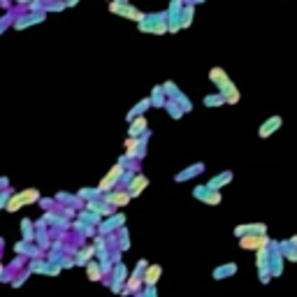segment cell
I'll use <instances>...</instances> for the list:
<instances>
[{
    "label": "cell",
    "mask_w": 297,
    "mask_h": 297,
    "mask_svg": "<svg viewBox=\"0 0 297 297\" xmlns=\"http://www.w3.org/2000/svg\"><path fill=\"white\" fill-rule=\"evenodd\" d=\"M21 228H23V237H33V232H31L33 225H31L28 221H23V223H21Z\"/></svg>",
    "instance_id": "3957f363"
},
{
    "label": "cell",
    "mask_w": 297,
    "mask_h": 297,
    "mask_svg": "<svg viewBox=\"0 0 297 297\" xmlns=\"http://www.w3.org/2000/svg\"><path fill=\"white\" fill-rule=\"evenodd\" d=\"M7 195H9V193H0V207L5 205V200H7Z\"/></svg>",
    "instance_id": "5b68a950"
},
{
    "label": "cell",
    "mask_w": 297,
    "mask_h": 297,
    "mask_svg": "<svg viewBox=\"0 0 297 297\" xmlns=\"http://www.w3.org/2000/svg\"><path fill=\"white\" fill-rule=\"evenodd\" d=\"M0 272H2V267H0Z\"/></svg>",
    "instance_id": "52a82bcc"
},
{
    "label": "cell",
    "mask_w": 297,
    "mask_h": 297,
    "mask_svg": "<svg viewBox=\"0 0 297 297\" xmlns=\"http://www.w3.org/2000/svg\"><path fill=\"white\" fill-rule=\"evenodd\" d=\"M88 276H91V279H100V272H98V267H88Z\"/></svg>",
    "instance_id": "277c9868"
},
{
    "label": "cell",
    "mask_w": 297,
    "mask_h": 297,
    "mask_svg": "<svg viewBox=\"0 0 297 297\" xmlns=\"http://www.w3.org/2000/svg\"><path fill=\"white\" fill-rule=\"evenodd\" d=\"M267 239H260V237H253V239H244V242H242V244L244 246H262L265 244Z\"/></svg>",
    "instance_id": "6da1fadb"
},
{
    "label": "cell",
    "mask_w": 297,
    "mask_h": 297,
    "mask_svg": "<svg viewBox=\"0 0 297 297\" xmlns=\"http://www.w3.org/2000/svg\"><path fill=\"white\" fill-rule=\"evenodd\" d=\"M2 31H5V26H2V23H0V33H2Z\"/></svg>",
    "instance_id": "8992f818"
},
{
    "label": "cell",
    "mask_w": 297,
    "mask_h": 297,
    "mask_svg": "<svg viewBox=\"0 0 297 297\" xmlns=\"http://www.w3.org/2000/svg\"><path fill=\"white\" fill-rule=\"evenodd\" d=\"M158 274H160V269H158V267H151V272H146V281L153 283L156 279H158Z\"/></svg>",
    "instance_id": "7a4b0ae2"
}]
</instances>
